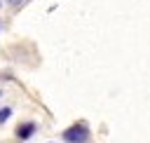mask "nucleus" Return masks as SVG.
<instances>
[{
	"mask_svg": "<svg viewBox=\"0 0 150 143\" xmlns=\"http://www.w3.org/2000/svg\"><path fill=\"white\" fill-rule=\"evenodd\" d=\"M63 141L66 143H87L89 141V127L84 122H77V124L68 127L63 131Z\"/></svg>",
	"mask_w": 150,
	"mask_h": 143,
	"instance_id": "obj_1",
	"label": "nucleus"
},
{
	"mask_svg": "<svg viewBox=\"0 0 150 143\" xmlns=\"http://www.w3.org/2000/svg\"><path fill=\"white\" fill-rule=\"evenodd\" d=\"M0 28H2V26H0Z\"/></svg>",
	"mask_w": 150,
	"mask_h": 143,
	"instance_id": "obj_6",
	"label": "nucleus"
},
{
	"mask_svg": "<svg viewBox=\"0 0 150 143\" xmlns=\"http://www.w3.org/2000/svg\"><path fill=\"white\" fill-rule=\"evenodd\" d=\"M9 115H12V108H0V124H2V122H7V120H9Z\"/></svg>",
	"mask_w": 150,
	"mask_h": 143,
	"instance_id": "obj_3",
	"label": "nucleus"
},
{
	"mask_svg": "<svg viewBox=\"0 0 150 143\" xmlns=\"http://www.w3.org/2000/svg\"><path fill=\"white\" fill-rule=\"evenodd\" d=\"M7 2H9V5H19L21 0H7Z\"/></svg>",
	"mask_w": 150,
	"mask_h": 143,
	"instance_id": "obj_4",
	"label": "nucleus"
},
{
	"mask_svg": "<svg viewBox=\"0 0 150 143\" xmlns=\"http://www.w3.org/2000/svg\"><path fill=\"white\" fill-rule=\"evenodd\" d=\"M35 131H38V124H35V122H21V124L16 127V131H14V134H16V138L28 141V138H30Z\"/></svg>",
	"mask_w": 150,
	"mask_h": 143,
	"instance_id": "obj_2",
	"label": "nucleus"
},
{
	"mask_svg": "<svg viewBox=\"0 0 150 143\" xmlns=\"http://www.w3.org/2000/svg\"><path fill=\"white\" fill-rule=\"evenodd\" d=\"M0 5H2V0H0Z\"/></svg>",
	"mask_w": 150,
	"mask_h": 143,
	"instance_id": "obj_5",
	"label": "nucleus"
}]
</instances>
